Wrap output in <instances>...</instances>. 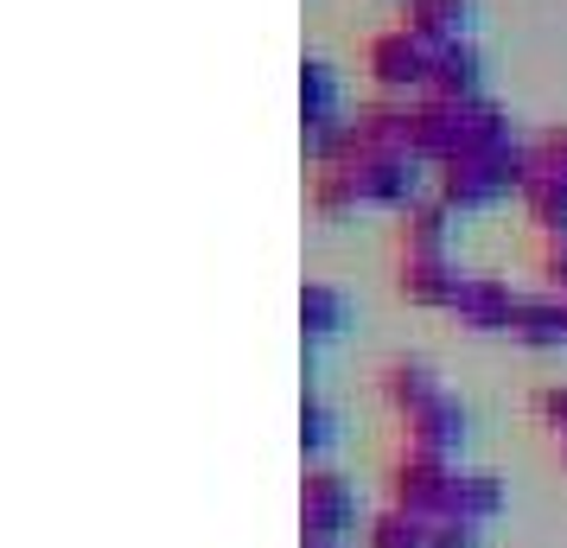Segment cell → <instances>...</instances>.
<instances>
[{"instance_id":"obj_6","label":"cell","mask_w":567,"mask_h":548,"mask_svg":"<svg viewBox=\"0 0 567 548\" xmlns=\"http://www.w3.org/2000/svg\"><path fill=\"white\" fill-rule=\"evenodd\" d=\"M516 307H523V293L504 275H465L460 300H453V319H460L465 332H511Z\"/></svg>"},{"instance_id":"obj_7","label":"cell","mask_w":567,"mask_h":548,"mask_svg":"<svg viewBox=\"0 0 567 548\" xmlns=\"http://www.w3.org/2000/svg\"><path fill=\"white\" fill-rule=\"evenodd\" d=\"M402 434H409V446H427V453H460L465 446V402L453 390H440V395H427L414 415H402Z\"/></svg>"},{"instance_id":"obj_16","label":"cell","mask_w":567,"mask_h":548,"mask_svg":"<svg viewBox=\"0 0 567 548\" xmlns=\"http://www.w3.org/2000/svg\"><path fill=\"white\" fill-rule=\"evenodd\" d=\"M523 198V210H529V224H536V236H567V179L561 173H529V185L516 192Z\"/></svg>"},{"instance_id":"obj_19","label":"cell","mask_w":567,"mask_h":548,"mask_svg":"<svg viewBox=\"0 0 567 548\" xmlns=\"http://www.w3.org/2000/svg\"><path fill=\"white\" fill-rule=\"evenodd\" d=\"M300 446H307V466H326L332 446H338V421H332V409H326L319 395L300 402Z\"/></svg>"},{"instance_id":"obj_2","label":"cell","mask_w":567,"mask_h":548,"mask_svg":"<svg viewBox=\"0 0 567 548\" xmlns=\"http://www.w3.org/2000/svg\"><path fill=\"white\" fill-rule=\"evenodd\" d=\"M453 459L446 453H427V446H402L389 459L383 485L395 510H414V517H453Z\"/></svg>"},{"instance_id":"obj_12","label":"cell","mask_w":567,"mask_h":548,"mask_svg":"<svg viewBox=\"0 0 567 548\" xmlns=\"http://www.w3.org/2000/svg\"><path fill=\"white\" fill-rule=\"evenodd\" d=\"M377 395L389 402V415H414L427 395H440V376L427 358H389L383 370H377Z\"/></svg>"},{"instance_id":"obj_14","label":"cell","mask_w":567,"mask_h":548,"mask_svg":"<svg viewBox=\"0 0 567 548\" xmlns=\"http://www.w3.org/2000/svg\"><path fill=\"white\" fill-rule=\"evenodd\" d=\"M504 141H516L511 108H497L491 96H465L460 103V154H491Z\"/></svg>"},{"instance_id":"obj_23","label":"cell","mask_w":567,"mask_h":548,"mask_svg":"<svg viewBox=\"0 0 567 548\" xmlns=\"http://www.w3.org/2000/svg\"><path fill=\"white\" fill-rule=\"evenodd\" d=\"M529 147H536V166H542V173H561V179H567V128H542Z\"/></svg>"},{"instance_id":"obj_25","label":"cell","mask_w":567,"mask_h":548,"mask_svg":"<svg viewBox=\"0 0 567 548\" xmlns=\"http://www.w3.org/2000/svg\"><path fill=\"white\" fill-rule=\"evenodd\" d=\"M561 472H567V441H561Z\"/></svg>"},{"instance_id":"obj_8","label":"cell","mask_w":567,"mask_h":548,"mask_svg":"<svg viewBox=\"0 0 567 548\" xmlns=\"http://www.w3.org/2000/svg\"><path fill=\"white\" fill-rule=\"evenodd\" d=\"M453 217H460V210H446L440 198H414V205H402V217H395V242H402V256H453Z\"/></svg>"},{"instance_id":"obj_4","label":"cell","mask_w":567,"mask_h":548,"mask_svg":"<svg viewBox=\"0 0 567 548\" xmlns=\"http://www.w3.org/2000/svg\"><path fill=\"white\" fill-rule=\"evenodd\" d=\"M363 64H370V83L383 96H421L427 90V71H434V45L414 39L409 27H383L363 45Z\"/></svg>"},{"instance_id":"obj_15","label":"cell","mask_w":567,"mask_h":548,"mask_svg":"<svg viewBox=\"0 0 567 548\" xmlns=\"http://www.w3.org/2000/svg\"><path fill=\"white\" fill-rule=\"evenodd\" d=\"M344 313H351V300H344L332 281H307V288H300V332H307V351L338 339V332H344Z\"/></svg>"},{"instance_id":"obj_11","label":"cell","mask_w":567,"mask_h":548,"mask_svg":"<svg viewBox=\"0 0 567 548\" xmlns=\"http://www.w3.org/2000/svg\"><path fill=\"white\" fill-rule=\"evenodd\" d=\"M395 27H409L427 45H453V39H472V0H402Z\"/></svg>"},{"instance_id":"obj_20","label":"cell","mask_w":567,"mask_h":548,"mask_svg":"<svg viewBox=\"0 0 567 548\" xmlns=\"http://www.w3.org/2000/svg\"><path fill=\"white\" fill-rule=\"evenodd\" d=\"M529 415H536V427H548L555 441H567V383H542V390L529 395Z\"/></svg>"},{"instance_id":"obj_10","label":"cell","mask_w":567,"mask_h":548,"mask_svg":"<svg viewBox=\"0 0 567 548\" xmlns=\"http://www.w3.org/2000/svg\"><path fill=\"white\" fill-rule=\"evenodd\" d=\"M511 339L523 351H561L567 344V293H523Z\"/></svg>"},{"instance_id":"obj_21","label":"cell","mask_w":567,"mask_h":548,"mask_svg":"<svg viewBox=\"0 0 567 548\" xmlns=\"http://www.w3.org/2000/svg\"><path fill=\"white\" fill-rule=\"evenodd\" d=\"M536 275H542V288L548 293H567V236H542Z\"/></svg>"},{"instance_id":"obj_1","label":"cell","mask_w":567,"mask_h":548,"mask_svg":"<svg viewBox=\"0 0 567 548\" xmlns=\"http://www.w3.org/2000/svg\"><path fill=\"white\" fill-rule=\"evenodd\" d=\"M529 173H536V147L516 134V141L491 147V154H453V159H440V166H434V198L446 210H485V205H497V198L523 192V185H529Z\"/></svg>"},{"instance_id":"obj_9","label":"cell","mask_w":567,"mask_h":548,"mask_svg":"<svg viewBox=\"0 0 567 548\" xmlns=\"http://www.w3.org/2000/svg\"><path fill=\"white\" fill-rule=\"evenodd\" d=\"M427 96H446V103H465V96H485V58H478V45H472V39L434 45Z\"/></svg>"},{"instance_id":"obj_24","label":"cell","mask_w":567,"mask_h":548,"mask_svg":"<svg viewBox=\"0 0 567 548\" xmlns=\"http://www.w3.org/2000/svg\"><path fill=\"white\" fill-rule=\"evenodd\" d=\"M300 548H351V542H338V536H300Z\"/></svg>"},{"instance_id":"obj_5","label":"cell","mask_w":567,"mask_h":548,"mask_svg":"<svg viewBox=\"0 0 567 548\" xmlns=\"http://www.w3.org/2000/svg\"><path fill=\"white\" fill-rule=\"evenodd\" d=\"M395 288L409 293L427 313H453V300L465 288V268L453 256H395Z\"/></svg>"},{"instance_id":"obj_18","label":"cell","mask_w":567,"mask_h":548,"mask_svg":"<svg viewBox=\"0 0 567 548\" xmlns=\"http://www.w3.org/2000/svg\"><path fill=\"white\" fill-rule=\"evenodd\" d=\"M312 210L319 217H351V210H363V198H358V185H351V173L344 166H312Z\"/></svg>"},{"instance_id":"obj_13","label":"cell","mask_w":567,"mask_h":548,"mask_svg":"<svg viewBox=\"0 0 567 548\" xmlns=\"http://www.w3.org/2000/svg\"><path fill=\"white\" fill-rule=\"evenodd\" d=\"M511 510V485L497 472H478V466H460L453 472V517L465 523H497Z\"/></svg>"},{"instance_id":"obj_22","label":"cell","mask_w":567,"mask_h":548,"mask_svg":"<svg viewBox=\"0 0 567 548\" xmlns=\"http://www.w3.org/2000/svg\"><path fill=\"white\" fill-rule=\"evenodd\" d=\"M427 548H485V523L434 517V542H427Z\"/></svg>"},{"instance_id":"obj_3","label":"cell","mask_w":567,"mask_h":548,"mask_svg":"<svg viewBox=\"0 0 567 548\" xmlns=\"http://www.w3.org/2000/svg\"><path fill=\"white\" fill-rule=\"evenodd\" d=\"M363 497L358 485L344 478L338 466H307L300 478V536H338V542H351L363 536Z\"/></svg>"},{"instance_id":"obj_17","label":"cell","mask_w":567,"mask_h":548,"mask_svg":"<svg viewBox=\"0 0 567 548\" xmlns=\"http://www.w3.org/2000/svg\"><path fill=\"white\" fill-rule=\"evenodd\" d=\"M363 548H427L434 542V517H414V510H395V504H383L377 517L363 523Z\"/></svg>"}]
</instances>
